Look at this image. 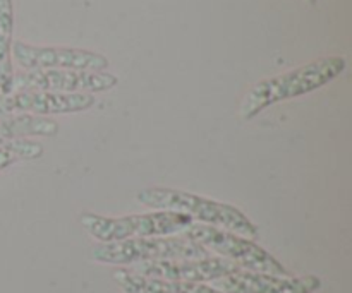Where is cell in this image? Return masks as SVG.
Segmentation results:
<instances>
[{
  "mask_svg": "<svg viewBox=\"0 0 352 293\" xmlns=\"http://www.w3.org/2000/svg\"><path fill=\"white\" fill-rule=\"evenodd\" d=\"M346 58L332 55V57L309 62L284 74L261 79L244 95L239 106L241 119L253 120L268 106L277 105L285 99L309 95L339 78L346 71Z\"/></svg>",
  "mask_w": 352,
  "mask_h": 293,
  "instance_id": "1",
  "label": "cell"
},
{
  "mask_svg": "<svg viewBox=\"0 0 352 293\" xmlns=\"http://www.w3.org/2000/svg\"><path fill=\"white\" fill-rule=\"evenodd\" d=\"M136 201L151 209L182 213V215L189 216L192 222L217 226V228L237 233L246 239L253 240L258 237V226L248 218V215H244L239 208L229 204V202H220L215 199L170 187L143 189L141 192H138Z\"/></svg>",
  "mask_w": 352,
  "mask_h": 293,
  "instance_id": "2",
  "label": "cell"
},
{
  "mask_svg": "<svg viewBox=\"0 0 352 293\" xmlns=\"http://www.w3.org/2000/svg\"><path fill=\"white\" fill-rule=\"evenodd\" d=\"M79 223L100 244H112L129 239H144V237L179 235L184 233L195 222L182 213L155 209L143 215L126 216L82 213L79 216Z\"/></svg>",
  "mask_w": 352,
  "mask_h": 293,
  "instance_id": "3",
  "label": "cell"
},
{
  "mask_svg": "<svg viewBox=\"0 0 352 293\" xmlns=\"http://www.w3.org/2000/svg\"><path fill=\"white\" fill-rule=\"evenodd\" d=\"M208 256H212L210 250L184 235L144 237V239H129L122 242L98 244L91 250V259L95 263L119 268L136 266L153 261L201 259Z\"/></svg>",
  "mask_w": 352,
  "mask_h": 293,
  "instance_id": "4",
  "label": "cell"
},
{
  "mask_svg": "<svg viewBox=\"0 0 352 293\" xmlns=\"http://www.w3.org/2000/svg\"><path fill=\"white\" fill-rule=\"evenodd\" d=\"M182 235L205 247L212 254H219V257L232 261L241 270L275 274V277H291L287 268L277 257L272 256L268 250H265L251 239L241 237L237 233L227 232L217 226L192 223Z\"/></svg>",
  "mask_w": 352,
  "mask_h": 293,
  "instance_id": "5",
  "label": "cell"
},
{
  "mask_svg": "<svg viewBox=\"0 0 352 293\" xmlns=\"http://www.w3.org/2000/svg\"><path fill=\"white\" fill-rule=\"evenodd\" d=\"M119 82L117 75L109 71H67V69H48V71H23L14 74L12 91H48V93H105ZM10 91V93H12Z\"/></svg>",
  "mask_w": 352,
  "mask_h": 293,
  "instance_id": "6",
  "label": "cell"
},
{
  "mask_svg": "<svg viewBox=\"0 0 352 293\" xmlns=\"http://www.w3.org/2000/svg\"><path fill=\"white\" fill-rule=\"evenodd\" d=\"M12 58L24 71H67L103 72L109 69V58L98 51L67 47H34L17 40L12 43Z\"/></svg>",
  "mask_w": 352,
  "mask_h": 293,
  "instance_id": "7",
  "label": "cell"
},
{
  "mask_svg": "<svg viewBox=\"0 0 352 293\" xmlns=\"http://www.w3.org/2000/svg\"><path fill=\"white\" fill-rule=\"evenodd\" d=\"M96 98L88 93H48V91H12L0 95V120L12 115H69L93 108Z\"/></svg>",
  "mask_w": 352,
  "mask_h": 293,
  "instance_id": "8",
  "label": "cell"
},
{
  "mask_svg": "<svg viewBox=\"0 0 352 293\" xmlns=\"http://www.w3.org/2000/svg\"><path fill=\"white\" fill-rule=\"evenodd\" d=\"M241 270L232 261L223 257H201V259L153 261L131 266V271L143 277L162 278V280L182 281V283H213L234 271Z\"/></svg>",
  "mask_w": 352,
  "mask_h": 293,
  "instance_id": "9",
  "label": "cell"
},
{
  "mask_svg": "<svg viewBox=\"0 0 352 293\" xmlns=\"http://www.w3.org/2000/svg\"><path fill=\"white\" fill-rule=\"evenodd\" d=\"M213 288L222 293H316L322 288V280L315 274L275 277L256 271L237 270L213 281Z\"/></svg>",
  "mask_w": 352,
  "mask_h": 293,
  "instance_id": "10",
  "label": "cell"
},
{
  "mask_svg": "<svg viewBox=\"0 0 352 293\" xmlns=\"http://www.w3.org/2000/svg\"><path fill=\"white\" fill-rule=\"evenodd\" d=\"M113 280L124 293H222L205 283H182L138 274L127 268L113 271Z\"/></svg>",
  "mask_w": 352,
  "mask_h": 293,
  "instance_id": "11",
  "label": "cell"
},
{
  "mask_svg": "<svg viewBox=\"0 0 352 293\" xmlns=\"http://www.w3.org/2000/svg\"><path fill=\"white\" fill-rule=\"evenodd\" d=\"M60 126L50 117L34 115H12L0 120V146L16 139L30 137H54L57 136Z\"/></svg>",
  "mask_w": 352,
  "mask_h": 293,
  "instance_id": "12",
  "label": "cell"
},
{
  "mask_svg": "<svg viewBox=\"0 0 352 293\" xmlns=\"http://www.w3.org/2000/svg\"><path fill=\"white\" fill-rule=\"evenodd\" d=\"M12 34H14V2L0 0V95L12 91Z\"/></svg>",
  "mask_w": 352,
  "mask_h": 293,
  "instance_id": "13",
  "label": "cell"
},
{
  "mask_svg": "<svg viewBox=\"0 0 352 293\" xmlns=\"http://www.w3.org/2000/svg\"><path fill=\"white\" fill-rule=\"evenodd\" d=\"M43 144L34 139H16L0 146V174L21 161L38 160L43 156Z\"/></svg>",
  "mask_w": 352,
  "mask_h": 293,
  "instance_id": "14",
  "label": "cell"
},
{
  "mask_svg": "<svg viewBox=\"0 0 352 293\" xmlns=\"http://www.w3.org/2000/svg\"><path fill=\"white\" fill-rule=\"evenodd\" d=\"M306 2H308L309 5H315V3H316V0H306Z\"/></svg>",
  "mask_w": 352,
  "mask_h": 293,
  "instance_id": "15",
  "label": "cell"
}]
</instances>
